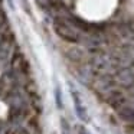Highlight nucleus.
Masks as SVG:
<instances>
[{"mask_svg": "<svg viewBox=\"0 0 134 134\" xmlns=\"http://www.w3.org/2000/svg\"><path fill=\"white\" fill-rule=\"evenodd\" d=\"M53 27H55V32L66 42L79 43V42H82V39H84L81 30L74 26L72 22L68 19V16L66 18H64V16L55 18V20H53Z\"/></svg>", "mask_w": 134, "mask_h": 134, "instance_id": "1", "label": "nucleus"}, {"mask_svg": "<svg viewBox=\"0 0 134 134\" xmlns=\"http://www.w3.org/2000/svg\"><path fill=\"white\" fill-rule=\"evenodd\" d=\"M72 98H74V104H75V110H76V114H78V117L82 120V121H88L87 110H85V107L82 105L81 98H79V95L76 94L75 90H72Z\"/></svg>", "mask_w": 134, "mask_h": 134, "instance_id": "2", "label": "nucleus"}, {"mask_svg": "<svg viewBox=\"0 0 134 134\" xmlns=\"http://www.w3.org/2000/svg\"><path fill=\"white\" fill-rule=\"evenodd\" d=\"M117 79L118 82L122 85V87H131L134 85V75L130 69H121L117 75Z\"/></svg>", "mask_w": 134, "mask_h": 134, "instance_id": "3", "label": "nucleus"}, {"mask_svg": "<svg viewBox=\"0 0 134 134\" xmlns=\"http://www.w3.org/2000/svg\"><path fill=\"white\" fill-rule=\"evenodd\" d=\"M118 115L122 121L133 122L134 124V108L128 107V105H121V107L118 108Z\"/></svg>", "mask_w": 134, "mask_h": 134, "instance_id": "4", "label": "nucleus"}, {"mask_svg": "<svg viewBox=\"0 0 134 134\" xmlns=\"http://www.w3.org/2000/svg\"><path fill=\"white\" fill-rule=\"evenodd\" d=\"M55 98H56V105L59 108H62V99H61V88L56 87L55 88Z\"/></svg>", "mask_w": 134, "mask_h": 134, "instance_id": "5", "label": "nucleus"}, {"mask_svg": "<svg viewBox=\"0 0 134 134\" xmlns=\"http://www.w3.org/2000/svg\"><path fill=\"white\" fill-rule=\"evenodd\" d=\"M62 131H64V134H69V127L66 128V121H65V118H62Z\"/></svg>", "mask_w": 134, "mask_h": 134, "instance_id": "6", "label": "nucleus"}]
</instances>
